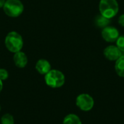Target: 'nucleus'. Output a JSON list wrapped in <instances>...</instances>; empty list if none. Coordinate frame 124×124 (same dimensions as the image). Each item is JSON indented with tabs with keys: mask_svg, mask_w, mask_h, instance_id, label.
<instances>
[{
	"mask_svg": "<svg viewBox=\"0 0 124 124\" xmlns=\"http://www.w3.org/2000/svg\"><path fill=\"white\" fill-rule=\"evenodd\" d=\"M118 23L124 27V15H121L120 17H119V19H118Z\"/></svg>",
	"mask_w": 124,
	"mask_h": 124,
	"instance_id": "obj_16",
	"label": "nucleus"
},
{
	"mask_svg": "<svg viewBox=\"0 0 124 124\" xmlns=\"http://www.w3.org/2000/svg\"><path fill=\"white\" fill-rule=\"evenodd\" d=\"M45 83L51 88H60L62 86L65 81L64 74L58 70H51L44 77Z\"/></svg>",
	"mask_w": 124,
	"mask_h": 124,
	"instance_id": "obj_2",
	"label": "nucleus"
},
{
	"mask_svg": "<svg viewBox=\"0 0 124 124\" xmlns=\"http://www.w3.org/2000/svg\"><path fill=\"white\" fill-rule=\"evenodd\" d=\"M116 44L117 47L121 52H124V35L121 36L118 38V39L116 40Z\"/></svg>",
	"mask_w": 124,
	"mask_h": 124,
	"instance_id": "obj_14",
	"label": "nucleus"
},
{
	"mask_svg": "<svg viewBox=\"0 0 124 124\" xmlns=\"http://www.w3.org/2000/svg\"><path fill=\"white\" fill-rule=\"evenodd\" d=\"M63 124H82V123L78 116L75 114H69L65 117Z\"/></svg>",
	"mask_w": 124,
	"mask_h": 124,
	"instance_id": "obj_11",
	"label": "nucleus"
},
{
	"mask_svg": "<svg viewBox=\"0 0 124 124\" xmlns=\"http://www.w3.org/2000/svg\"><path fill=\"white\" fill-rule=\"evenodd\" d=\"M13 60H14L15 65L17 68H25L28 63V57L26 54L21 51L15 53L14 57H13Z\"/></svg>",
	"mask_w": 124,
	"mask_h": 124,
	"instance_id": "obj_8",
	"label": "nucleus"
},
{
	"mask_svg": "<svg viewBox=\"0 0 124 124\" xmlns=\"http://www.w3.org/2000/svg\"><path fill=\"white\" fill-rule=\"evenodd\" d=\"M0 111H1V105H0Z\"/></svg>",
	"mask_w": 124,
	"mask_h": 124,
	"instance_id": "obj_19",
	"label": "nucleus"
},
{
	"mask_svg": "<svg viewBox=\"0 0 124 124\" xmlns=\"http://www.w3.org/2000/svg\"><path fill=\"white\" fill-rule=\"evenodd\" d=\"M102 36L108 42H114L119 37V32L116 28L107 26L102 31Z\"/></svg>",
	"mask_w": 124,
	"mask_h": 124,
	"instance_id": "obj_6",
	"label": "nucleus"
},
{
	"mask_svg": "<svg viewBox=\"0 0 124 124\" xmlns=\"http://www.w3.org/2000/svg\"><path fill=\"white\" fill-rule=\"evenodd\" d=\"M3 9L5 14L9 17H17L23 13L24 6L20 0H7Z\"/></svg>",
	"mask_w": 124,
	"mask_h": 124,
	"instance_id": "obj_4",
	"label": "nucleus"
},
{
	"mask_svg": "<svg viewBox=\"0 0 124 124\" xmlns=\"http://www.w3.org/2000/svg\"><path fill=\"white\" fill-rule=\"evenodd\" d=\"M5 1H6V0H0V8L4 7Z\"/></svg>",
	"mask_w": 124,
	"mask_h": 124,
	"instance_id": "obj_17",
	"label": "nucleus"
},
{
	"mask_svg": "<svg viewBox=\"0 0 124 124\" xmlns=\"http://www.w3.org/2000/svg\"><path fill=\"white\" fill-rule=\"evenodd\" d=\"M36 70L41 75H46L51 70V65L46 60L41 59L37 61L36 64Z\"/></svg>",
	"mask_w": 124,
	"mask_h": 124,
	"instance_id": "obj_9",
	"label": "nucleus"
},
{
	"mask_svg": "<svg viewBox=\"0 0 124 124\" xmlns=\"http://www.w3.org/2000/svg\"><path fill=\"white\" fill-rule=\"evenodd\" d=\"M119 10V6L116 0H101L100 2V11L102 15L110 19L115 17Z\"/></svg>",
	"mask_w": 124,
	"mask_h": 124,
	"instance_id": "obj_3",
	"label": "nucleus"
},
{
	"mask_svg": "<svg viewBox=\"0 0 124 124\" xmlns=\"http://www.w3.org/2000/svg\"><path fill=\"white\" fill-rule=\"evenodd\" d=\"M76 104L77 107L83 111L91 110L94 105V101L92 97L88 94H81L76 100Z\"/></svg>",
	"mask_w": 124,
	"mask_h": 124,
	"instance_id": "obj_5",
	"label": "nucleus"
},
{
	"mask_svg": "<svg viewBox=\"0 0 124 124\" xmlns=\"http://www.w3.org/2000/svg\"><path fill=\"white\" fill-rule=\"evenodd\" d=\"M2 89H3V83H2V81L0 80V93L2 90Z\"/></svg>",
	"mask_w": 124,
	"mask_h": 124,
	"instance_id": "obj_18",
	"label": "nucleus"
},
{
	"mask_svg": "<svg viewBox=\"0 0 124 124\" xmlns=\"http://www.w3.org/2000/svg\"><path fill=\"white\" fill-rule=\"evenodd\" d=\"M116 71L120 77H124V55H121L116 62Z\"/></svg>",
	"mask_w": 124,
	"mask_h": 124,
	"instance_id": "obj_10",
	"label": "nucleus"
},
{
	"mask_svg": "<svg viewBox=\"0 0 124 124\" xmlns=\"http://www.w3.org/2000/svg\"><path fill=\"white\" fill-rule=\"evenodd\" d=\"M110 20L105 17V16L100 15H97L95 18V25L99 28H105L110 23Z\"/></svg>",
	"mask_w": 124,
	"mask_h": 124,
	"instance_id": "obj_12",
	"label": "nucleus"
},
{
	"mask_svg": "<svg viewBox=\"0 0 124 124\" xmlns=\"http://www.w3.org/2000/svg\"><path fill=\"white\" fill-rule=\"evenodd\" d=\"M104 55L108 60L114 61V60H117L122 54H121V51L117 46L111 45L105 49Z\"/></svg>",
	"mask_w": 124,
	"mask_h": 124,
	"instance_id": "obj_7",
	"label": "nucleus"
},
{
	"mask_svg": "<svg viewBox=\"0 0 124 124\" xmlns=\"http://www.w3.org/2000/svg\"><path fill=\"white\" fill-rule=\"evenodd\" d=\"M4 43L7 49L12 53L21 51L23 46V40L22 36L15 31L9 32L7 35Z\"/></svg>",
	"mask_w": 124,
	"mask_h": 124,
	"instance_id": "obj_1",
	"label": "nucleus"
},
{
	"mask_svg": "<svg viewBox=\"0 0 124 124\" xmlns=\"http://www.w3.org/2000/svg\"><path fill=\"white\" fill-rule=\"evenodd\" d=\"M14 123H15L14 118L9 113H5L1 118V124H14Z\"/></svg>",
	"mask_w": 124,
	"mask_h": 124,
	"instance_id": "obj_13",
	"label": "nucleus"
},
{
	"mask_svg": "<svg viewBox=\"0 0 124 124\" xmlns=\"http://www.w3.org/2000/svg\"><path fill=\"white\" fill-rule=\"evenodd\" d=\"M9 77V73L7 70L4 68H0V80L5 81Z\"/></svg>",
	"mask_w": 124,
	"mask_h": 124,
	"instance_id": "obj_15",
	"label": "nucleus"
}]
</instances>
